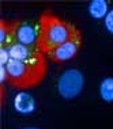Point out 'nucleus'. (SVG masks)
Listing matches in <instances>:
<instances>
[{"mask_svg":"<svg viewBox=\"0 0 113 129\" xmlns=\"http://www.w3.org/2000/svg\"><path fill=\"white\" fill-rule=\"evenodd\" d=\"M105 26H106V29L109 33L113 34V10L112 11L108 12V15L105 16Z\"/></svg>","mask_w":113,"mask_h":129,"instance_id":"9b49d317","label":"nucleus"},{"mask_svg":"<svg viewBox=\"0 0 113 129\" xmlns=\"http://www.w3.org/2000/svg\"><path fill=\"white\" fill-rule=\"evenodd\" d=\"M7 71V83L15 88H30L40 84L47 75V57L37 52L29 60L10 58L4 65Z\"/></svg>","mask_w":113,"mask_h":129,"instance_id":"f03ea898","label":"nucleus"},{"mask_svg":"<svg viewBox=\"0 0 113 129\" xmlns=\"http://www.w3.org/2000/svg\"><path fill=\"white\" fill-rule=\"evenodd\" d=\"M90 15L95 19H101L108 15V3L105 0H94L89 6Z\"/></svg>","mask_w":113,"mask_h":129,"instance_id":"6e6552de","label":"nucleus"},{"mask_svg":"<svg viewBox=\"0 0 113 129\" xmlns=\"http://www.w3.org/2000/svg\"><path fill=\"white\" fill-rule=\"evenodd\" d=\"M7 50H8L10 58H15V60H29L37 52H40L37 49V46H26V45H20V44L12 45Z\"/></svg>","mask_w":113,"mask_h":129,"instance_id":"0eeeda50","label":"nucleus"},{"mask_svg":"<svg viewBox=\"0 0 113 129\" xmlns=\"http://www.w3.org/2000/svg\"><path fill=\"white\" fill-rule=\"evenodd\" d=\"M38 40V25L29 20H18L15 30V44L26 46H37Z\"/></svg>","mask_w":113,"mask_h":129,"instance_id":"39448f33","label":"nucleus"},{"mask_svg":"<svg viewBox=\"0 0 113 129\" xmlns=\"http://www.w3.org/2000/svg\"><path fill=\"white\" fill-rule=\"evenodd\" d=\"M0 90H2V106L6 105V84H0Z\"/></svg>","mask_w":113,"mask_h":129,"instance_id":"f8f14e48","label":"nucleus"},{"mask_svg":"<svg viewBox=\"0 0 113 129\" xmlns=\"http://www.w3.org/2000/svg\"><path fill=\"white\" fill-rule=\"evenodd\" d=\"M26 129H38V128H26Z\"/></svg>","mask_w":113,"mask_h":129,"instance_id":"ddd939ff","label":"nucleus"},{"mask_svg":"<svg viewBox=\"0 0 113 129\" xmlns=\"http://www.w3.org/2000/svg\"><path fill=\"white\" fill-rule=\"evenodd\" d=\"M83 88V75L78 69H67L59 78L57 90L63 98H75Z\"/></svg>","mask_w":113,"mask_h":129,"instance_id":"20e7f679","label":"nucleus"},{"mask_svg":"<svg viewBox=\"0 0 113 129\" xmlns=\"http://www.w3.org/2000/svg\"><path fill=\"white\" fill-rule=\"evenodd\" d=\"M82 45H83V36H82V31L78 29L76 33L74 34L68 41H65V42L61 44L60 46L55 48L53 50L48 52L45 56H47L51 61L64 62V61H68V60H71V58L75 57V56L79 53Z\"/></svg>","mask_w":113,"mask_h":129,"instance_id":"7ed1b4c3","label":"nucleus"},{"mask_svg":"<svg viewBox=\"0 0 113 129\" xmlns=\"http://www.w3.org/2000/svg\"><path fill=\"white\" fill-rule=\"evenodd\" d=\"M18 20L0 19V49H10L15 45V30Z\"/></svg>","mask_w":113,"mask_h":129,"instance_id":"423d86ee","label":"nucleus"},{"mask_svg":"<svg viewBox=\"0 0 113 129\" xmlns=\"http://www.w3.org/2000/svg\"><path fill=\"white\" fill-rule=\"evenodd\" d=\"M37 49L47 54L68 41L76 33L78 27L65 19H61L51 10H45L38 18Z\"/></svg>","mask_w":113,"mask_h":129,"instance_id":"f257e3e1","label":"nucleus"},{"mask_svg":"<svg viewBox=\"0 0 113 129\" xmlns=\"http://www.w3.org/2000/svg\"><path fill=\"white\" fill-rule=\"evenodd\" d=\"M30 99V95H26V94H20V95H18V98H16V109H18L19 111L22 110V106H25V110L23 111H30L34 109V105H27L26 101Z\"/></svg>","mask_w":113,"mask_h":129,"instance_id":"9d476101","label":"nucleus"},{"mask_svg":"<svg viewBox=\"0 0 113 129\" xmlns=\"http://www.w3.org/2000/svg\"><path fill=\"white\" fill-rule=\"evenodd\" d=\"M100 95L106 102H112L113 101V79L112 78H106L105 80H102L100 86Z\"/></svg>","mask_w":113,"mask_h":129,"instance_id":"1a4fd4ad","label":"nucleus"}]
</instances>
